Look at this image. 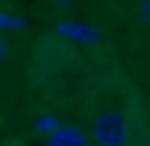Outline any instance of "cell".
<instances>
[{
    "mask_svg": "<svg viewBox=\"0 0 150 146\" xmlns=\"http://www.w3.org/2000/svg\"><path fill=\"white\" fill-rule=\"evenodd\" d=\"M52 129H56V118H52V115H38L35 118V132H45V136H49Z\"/></svg>",
    "mask_w": 150,
    "mask_h": 146,
    "instance_id": "cell-4",
    "label": "cell"
},
{
    "mask_svg": "<svg viewBox=\"0 0 150 146\" xmlns=\"http://www.w3.org/2000/svg\"><path fill=\"white\" fill-rule=\"evenodd\" d=\"M45 146H91V143H87V136L80 129H74V125H56L45 136Z\"/></svg>",
    "mask_w": 150,
    "mask_h": 146,
    "instance_id": "cell-2",
    "label": "cell"
},
{
    "mask_svg": "<svg viewBox=\"0 0 150 146\" xmlns=\"http://www.w3.org/2000/svg\"><path fill=\"white\" fill-rule=\"evenodd\" d=\"M136 18H140L143 25H150V0H140V4H136Z\"/></svg>",
    "mask_w": 150,
    "mask_h": 146,
    "instance_id": "cell-5",
    "label": "cell"
},
{
    "mask_svg": "<svg viewBox=\"0 0 150 146\" xmlns=\"http://www.w3.org/2000/svg\"><path fill=\"white\" fill-rule=\"evenodd\" d=\"M56 32L67 35V38H84V42H94V38H98V32H94L91 25H84V21H59Z\"/></svg>",
    "mask_w": 150,
    "mask_h": 146,
    "instance_id": "cell-3",
    "label": "cell"
},
{
    "mask_svg": "<svg viewBox=\"0 0 150 146\" xmlns=\"http://www.w3.org/2000/svg\"><path fill=\"white\" fill-rule=\"evenodd\" d=\"M0 28H21V18L18 14H0Z\"/></svg>",
    "mask_w": 150,
    "mask_h": 146,
    "instance_id": "cell-6",
    "label": "cell"
},
{
    "mask_svg": "<svg viewBox=\"0 0 150 146\" xmlns=\"http://www.w3.org/2000/svg\"><path fill=\"white\" fill-rule=\"evenodd\" d=\"M52 4H56V7H70L74 0H52Z\"/></svg>",
    "mask_w": 150,
    "mask_h": 146,
    "instance_id": "cell-7",
    "label": "cell"
},
{
    "mask_svg": "<svg viewBox=\"0 0 150 146\" xmlns=\"http://www.w3.org/2000/svg\"><path fill=\"white\" fill-rule=\"evenodd\" d=\"M0 59H4V35H0Z\"/></svg>",
    "mask_w": 150,
    "mask_h": 146,
    "instance_id": "cell-8",
    "label": "cell"
},
{
    "mask_svg": "<svg viewBox=\"0 0 150 146\" xmlns=\"http://www.w3.org/2000/svg\"><path fill=\"white\" fill-rule=\"evenodd\" d=\"M91 139L98 146H122L126 143V118L119 111L105 108L94 115V125H91Z\"/></svg>",
    "mask_w": 150,
    "mask_h": 146,
    "instance_id": "cell-1",
    "label": "cell"
}]
</instances>
